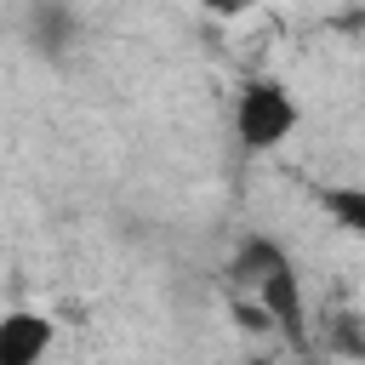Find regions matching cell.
<instances>
[{"label": "cell", "mask_w": 365, "mask_h": 365, "mask_svg": "<svg viewBox=\"0 0 365 365\" xmlns=\"http://www.w3.org/2000/svg\"><path fill=\"white\" fill-rule=\"evenodd\" d=\"M234 274H240V279H257V302L268 308V319H274L291 342H302V291H297V274H291L285 251L268 245V240H251V245L240 251Z\"/></svg>", "instance_id": "cell-1"}, {"label": "cell", "mask_w": 365, "mask_h": 365, "mask_svg": "<svg viewBox=\"0 0 365 365\" xmlns=\"http://www.w3.org/2000/svg\"><path fill=\"white\" fill-rule=\"evenodd\" d=\"M200 6H205V11H217V17H234V11H245L251 0H200Z\"/></svg>", "instance_id": "cell-5"}, {"label": "cell", "mask_w": 365, "mask_h": 365, "mask_svg": "<svg viewBox=\"0 0 365 365\" xmlns=\"http://www.w3.org/2000/svg\"><path fill=\"white\" fill-rule=\"evenodd\" d=\"M319 205L348 228V234H365V182H336L319 194Z\"/></svg>", "instance_id": "cell-4"}, {"label": "cell", "mask_w": 365, "mask_h": 365, "mask_svg": "<svg viewBox=\"0 0 365 365\" xmlns=\"http://www.w3.org/2000/svg\"><path fill=\"white\" fill-rule=\"evenodd\" d=\"M46 342H51V319L46 314L17 308V314L0 319V365H34L46 354Z\"/></svg>", "instance_id": "cell-3"}, {"label": "cell", "mask_w": 365, "mask_h": 365, "mask_svg": "<svg viewBox=\"0 0 365 365\" xmlns=\"http://www.w3.org/2000/svg\"><path fill=\"white\" fill-rule=\"evenodd\" d=\"M234 131H240V143H245L251 154L279 148V143L297 131V97H291V86H279V80H251V86H240Z\"/></svg>", "instance_id": "cell-2"}]
</instances>
